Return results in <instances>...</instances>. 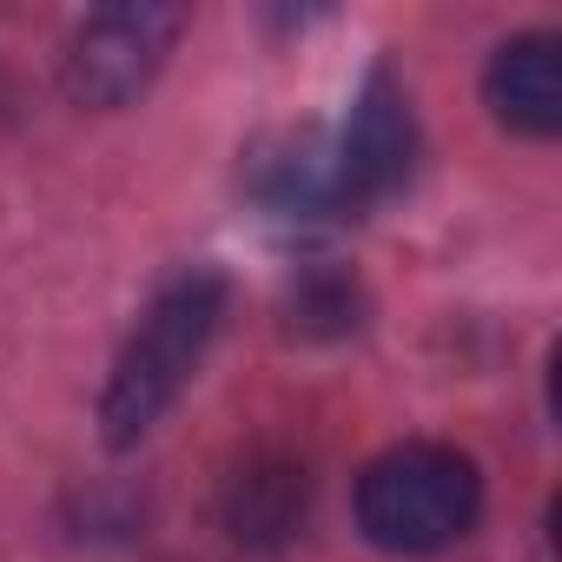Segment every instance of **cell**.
Here are the masks:
<instances>
[{
	"label": "cell",
	"mask_w": 562,
	"mask_h": 562,
	"mask_svg": "<svg viewBox=\"0 0 562 562\" xmlns=\"http://www.w3.org/2000/svg\"><path fill=\"white\" fill-rule=\"evenodd\" d=\"M218 318H225V278H218V271H186V278H172V285L139 312V325H133V338L120 345L113 378H106V391H100V430H106L113 450L139 443V437L179 404V391L192 384V371H199V358H205Z\"/></svg>",
	"instance_id": "6da1fadb"
},
{
	"label": "cell",
	"mask_w": 562,
	"mask_h": 562,
	"mask_svg": "<svg viewBox=\"0 0 562 562\" xmlns=\"http://www.w3.org/2000/svg\"><path fill=\"white\" fill-rule=\"evenodd\" d=\"M179 27H186V14L179 8H153V0L93 14L74 34V54H67V93L80 106H126V100H139L153 87V74L166 67Z\"/></svg>",
	"instance_id": "3957f363"
},
{
	"label": "cell",
	"mask_w": 562,
	"mask_h": 562,
	"mask_svg": "<svg viewBox=\"0 0 562 562\" xmlns=\"http://www.w3.org/2000/svg\"><path fill=\"white\" fill-rule=\"evenodd\" d=\"M483 100L496 113V126L522 133V139H549L562 126V47L555 34H516L490 54L483 74Z\"/></svg>",
	"instance_id": "5b68a950"
},
{
	"label": "cell",
	"mask_w": 562,
	"mask_h": 562,
	"mask_svg": "<svg viewBox=\"0 0 562 562\" xmlns=\"http://www.w3.org/2000/svg\"><path fill=\"white\" fill-rule=\"evenodd\" d=\"M305 503H312V483L292 457H245L232 476H225V529L232 542L245 549H278L292 542L299 522H305Z\"/></svg>",
	"instance_id": "8992f818"
},
{
	"label": "cell",
	"mask_w": 562,
	"mask_h": 562,
	"mask_svg": "<svg viewBox=\"0 0 562 562\" xmlns=\"http://www.w3.org/2000/svg\"><path fill=\"white\" fill-rule=\"evenodd\" d=\"M483 509V476L450 443H397L358 476V522L391 555L450 549Z\"/></svg>",
	"instance_id": "7a4b0ae2"
},
{
	"label": "cell",
	"mask_w": 562,
	"mask_h": 562,
	"mask_svg": "<svg viewBox=\"0 0 562 562\" xmlns=\"http://www.w3.org/2000/svg\"><path fill=\"white\" fill-rule=\"evenodd\" d=\"M411 159H417V120H411V100L391 74H371L364 93L351 100V120L331 146V186H338V212H358V205H378L384 192H397L411 179Z\"/></svg>",
	"instance_id": "277c9868"
},
{
	"label": "cell",
	"mask_w": 562,
	"mask_h": 562,
	"mask_svg": "<svg viewBox=\"0 0 562 562\" xmlns=\"http://www.w3.org/2000/svg\"><path fill=\"white\" fill-rule=\"evenodd\" d=\"M351 312H358V299L338 285V278H318V285H305V292H299V318H292V325L318 331V318H325V331H345V325H358Z\"/></svg>",
	"instance_id": "52a82bcc"
}]
</instances>
